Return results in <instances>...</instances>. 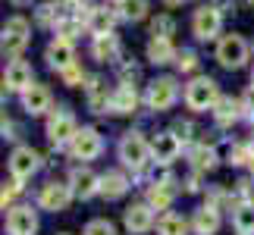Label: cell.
I'll return each mask as SVG.
<instances>
[{"label": "cell", "mask_w": 254, "mask_h": 235, "mask_svg": "<svg viewBox=\"0 0 254 235\" xmlns=\"http://www.w3.org/2000/svg\"><path fill=\"white\" fill-rule=\"evenodd\" d=\"M135 104H138V94H135V88H132V85L116 88L113 97H110V110H113V113H132V110H135Z\"/></svg>", "instance_id": "19"}, {"label": "cell", "mask_w": 254, "mask_h": 235, "mask_svg": "<svg viewBox=\"0 0 254 235\" xmlns=\"http://www.w3.org/2000/svg\"><path fill=\"white\" fill-rule=\"evenodd\" d=\"M3 82L9 91H28L35 82H32V66H28L25 60H13V63H6V69H3Z\"/></svg>", "instance_id": "12"}, {"label": "cell", "mask_w": 254, "mask_h": 235, "mask_svg": "<svg viewBox=\"0 0 254 235\" xmlns=\"http://www.w3.org/2000/svg\"><path fill=\"white\" fill-rule=\"evenodd\" d=\"M28 44V22L22 16H13V19H6V25H3V35H0V51L3 54H19L22 47Z\"/></svg>", "instance_id": "3"}, {"label": "cell", "mask_w": 254, "mask_h": 235, "mask_svg": "<svg viewBox=\"0 0 254 235\" xmlns=\"http://www.w3.org/2000/svg\"><path fill=\"white\" fill-rule=\"evenodd\" d=\"M85 235H116V229H113L107 220H91V223L85 226Z\"/></svg>", "instance_id": "33"}, {"label": "cell", "mask_w": 254, "mask_h": 235, "mask_svg": "<svg viewBox=\"0 0 254 235\" xmlns=\"http://www.w3.org/2000/svg\"><path fill=\"white\" fill-rule=\"evenodd\" d=\"M120 157H123L126 166H132V170H144V163L151 160V144L144 141L138 132H129L120 141Z\"/></svg>", "instance_id": "2"}, {"label": "cell", "mask_w": 254, "mask_h": 235, "mask_svg": "<svg viewBox=\"0 0 254 235\" xmlns=\"http://www.w3.org/2000/svg\"><path fill=\"white\" fill-rule=\"evenodd\" d=\"M6 125H9V119H6V113H3V110H0V132H3V129H6Z\"/></svg>", "instance_id": "39"}, {"label": "cell", "mask_w": 254, "mask_h": 235, "mask_svg": "<svg viewBox=\"0 0 254 235\" xmlns=\"http://www.w3.org/2000/svg\"><path fill=\"white\" fill-rule=\"evenodd\" d=\"M63 82L66 85H82L85 82V69H82L79 63H72L69 69H63Z\"/></svg>", "instance_id": "34"}, {"label": "cell", "mask_w": 254, "mask_h": 235, "mask_svg": "<svg viewBox=\"0 0 254 235\" xmlns=\"http://www.w3.org/2000/svg\"><path fill=\"white\" fill-rule=\"evenodd\" d=\"M13 3H28V0H13Z\"/></svg>", "instance_id": "41"}, {"label": "cell", "mask_w": 254, "mask_h": 235, "mask_svg": "<svg viewBox=\"0 0 254 235\" xmlns=\"http://www.w3.org/2000/svg\"><path fill=\"white\" fill-rule=\"evenodd\" d=\"M101 148H104V141L94 129H79L75 138L69 141V151H72L75 160H94V157L101 154Z\"/></svg>", "instance_id": "8"}, {"label": "cell", "mask_w": 254, "mask_h": 235, "mask_svg": "<svg viewBox=\"0 0 254 235\" xmlns=\"http://www.w3.org/2000/svg\"><path fill=\"white\" fill-rule=\"evenodd\" d=\"M191 160H194L198 170H210L213 160H217V154H213V148H198V151L191 154Z\"/></svg>", "instance_id": "32"}, {"label": "cell", "mask_w": 254, "mask_h": 235, "mask_svg": "<svg viewBox=\"0 0 254 235\" xmlns=\"http://www.w3.org/2000/svg\"><path fill=\"white\" fill-rule=\"evenodd\" d=\"M126 188H129V182H126V176H123V173L110 170L107 176H101V191L107 194V198H123Z\"/></svg>", "instance_id": "24"}, {"label": "cell", "mask_w": 254, "mask_h": 235, "mask_svg": "<svg viewBox=\"0 0 254 235\" xmlns=\"http://www.w3.org/2000/svg\"><path fill=\"white\" fill-rule=\"evenodd\" d=\"M248 160H254V157H248V148H232V163H248Z\"/></svg>", "instance_id": "36"}, {"label": "cell", "mask_w": 254, "mask_h": 235, "mask_svg": "<svg viewBox=\"0 0 254 235\" xmlns=\"http://www.w3.org/2000/svg\"><path fill=\"white\" fill-rule=\"evenodd\" d=\"M173 198H176V191H173V185H167V182H154L151 188H148V204L154 210H167L170 204H173Z\"/></svg>", "instance_id": "22"}, {"label": "cell", "mask_w": 254, "mask_h": 235, "mask_svg": "<svg viewBox=\"0 0 254 235\" xmlns=\"http://www.w3.org/2000/svg\"><path fill=\"white\" fill-rule=\"evenodd\" d=\"M51 16H54V6H41V9H38V19H41L44 25L51 22Z\"/></svg>", "instance_id": "38"}, {"label": "cell", "mask_w": 254, "mask_h": 235, "mask_svg": "<svg viewBox=\"0 0 254 235\" xmlns=\"http://www.w3.org/2000/svg\"><path fill=\"white\" fill-rule=\"evenodd\" d=\"M191 226H194V232L198 235H213L220 229V213H217V207H201L198 213H194V220H191Z\"/></svg>", "instance_id": "18"}, {"label": "cell", "mask_w": 254, "mask_h": 235, "mask_svg": "<svg viewBox=\"0 0 254 235\" xmlns=\"http://www.w3.org/2000/svg\"><path fill=\"white\" fill-rule=\"evenodd\" d=\"M217 85H213V78H194V82L185 88V104L191 107V110H210V107H217Z\"/></svg>", "instance_id": "1"}, {"label": "cell", "mask_w": 254, "mask_h": 235, "mask_svg": "<svg viewBox=\"0 0 254 235\" xmlns=\"http://www.w3.org/2000/svg\"><path fill=\"white\" fill-rule=\"evenodd\" d=\"M217 60L226 66V69H239V66H245V60H248V44H245V38L226 35V38L220 41V47H217Z\"/></svg>", "instance_id": "4"}, {"label": "cell", "mask_w": 254, "mask_h": 235, "mask_svg": "<svg viewBox=\"0 0 254 235\" xmlns=\"http://www.w3.org/2000/svg\"><path fill=\"white\" fill-rule=\"evenodd\" d=\"M57 3H66V0H57Z\"/></svg>", "instance_id": "42"}, {"label": "cell", "mask_w": 254, "mask_h": 235, "mask_svg": "<svg viewBox=\"0 0 254 235\" xmlns=\"http://www.w3.org/2000/svg\"><path fill=\"white\" fill-rule=\"evenodd\" d=\"M251 166H254V160H251Z\"/></svg>", "instance_id": "45"}, {"label": "cell", "mask_w": 254, "mask_h": 235, "mask_svg": "<svg viewBox=\"0 0 254 235\" xmlns=\"http://www.w3.org/2000/svg\"><path fill=\"white\" fill-rule=\"evenodd\" d=\"M144 13H148V0H126V3H123V16L132 19V22L144 19Z\"/></svg>", "instance_id": "29"}, {"label": "cell", "mask_w": 254, "mask_h": 235, "mask_svg": "<svg viewBox=\"0 0 254 235\" xmlns=\"http://www.w3.org/2000/svg\"><path fill=\"white\" fill-rule=\"evenodd\" d=\"M60 235H69V232H60Z\"/></svg>", "instance_id": "44"}, {"label": "cell", "mask_w": 254, "mask_h": 235, "mask_svg": "<svg viewBox=\"0 0 254 235\" xmlns=\"http://www.w3.org/2000/svg\"><path fill=\"white\" fill-rule=\"evenodd\" d=\"M88 107H91L94 113H104L107 107H110V97H107V85L101 78H91L88 82Z\"/></svg>", "instance_id": "23"}, {"label": "cell", "mask_w": 254, "mask_h": 235, "mask_svg": "<svg viewBox=\"0 0 254 235\" xmlns=\"http://www.w3.org/2000/svg\"><path fill=\"white\" fill-rule=\"evenodd\" d=\"M75 119H72V113H66V110H57L51 119H47V138L57 141V144H63V141H72L75 138Z\"/></svg>", "instance_id": "9"}, {"label": "cell", "mask_w": 254, "mask_h": 235, "mask_svg": "<svg viewBox=\"0 0 254 235\" xmlns=\"http://www.w3.org/2000/svg\"><path fill=\"white\" fill-rule=\"evenodd\" d=\"M242 107H245V110L254 116V88H251V91H245V97H242Z\"/></svg>", "instance_id": "37"}, {"label": "cell", "mask_w": 254, "mask_h": 235, "mask_svg": "<svg viewBox=\"0 0 254 235\" xmlns=\"http://www.w3.org/2000/svg\"><path fill=\"white\" fill-rule=\"evenodd\" d=\"M35 170H38V154L32 148H16L9 154V173H13V179L25 182V179H32Z\"/></svg>", "instance_id": "10"}, {"label": "cell", "mask_w": 254, "mask_h": 235, "mask_svg": "<svg viewBox=\"0 0 254 235\" xmlns=\"http://www.w3.org/2000/svg\"><path fill=\"white\" fill-rule=\"evenodd\" d=\"M242 101H232V97H223V101H217V110H213V116H217L220 125H232L242 116Z\"/></svg>", "instance_id": "21"}, {"label": "cell", "mask_w": 254, "mask_h": 235, "mask_svg": "<svg viewBox=\"0 0 254 235\" xmlns=\"http://www.w3.org/2000/svg\"><path fill=\"white\" fill-rule=\"evenodd\" d=\"M176 63H179V69H182V72H191V69H198V57H194L191 51H182V54H176Z\"/></svg>", "instance_id": "35"}, {"label": "cell", "mask_w": 254, "mask_h": 235, "mask_svg": "<svg viewBox=\"0 0 254 235\" xmlns=\"http://www.w3.org/2000/svg\"><path fill=\"white\" fill-rule=\"evenodd\" d=\"M47 63L54 66V69H69V66L75 63V54H72V44L69 38H57V41H51V47H47Z\"/></svg>", "instance_id": "15"}, {"label": "cell", "mask_w": 254, "mask_h": 235, "mask_svg": "<svg viewBox=\"0 0 254 235\" xmlns=\"http://www.w3.org/2000/svg\"><path fill=\"white\" fill-rule=\"evenodd\" d=\"M179 97V88H176L173 78H157V82L148 85V107L151 110H170Z\"/></svg>", "instance_id": "5"}, {"label": "cell", "mask_w": 254, "mask_h": 235, "mask_svg": "<svg viewBox=\"0 0 254 235\" xmlns=\"http://www.w3.org/2000/svg\"><path fill=\"white\" fill-rule=\"evenodd\" d=\"M88 28H91L94 35H110L113 13H110V9H91V13H88Z\"/></svg>", "instance_id": "26"}, {"label": "cell", "mask_w": 254, "mask_h": 235, "mask_svg": "<svg viewBox=\"0 0 254 235\" xmlns=\"http://www.w3.org/2000/svg\"><path fill=\"white\" fill-rule=\"evenodd\" d=\"M157 229H160V235H185V220L176 217V213H167Z\"/></svg>", "instance_id": "28"}, {"label": "cell", "mask_w": 254, "mask_h": 235, "mask_svg": "<svg viewBox=\"0 0 254 235\" xmlns=\"http://www.w3.org/2000/svg\"><path fill=\"white\" fill-rule=\"evenodd\" d=\"M38 229V217L32 207H13L6 217V232L9 235H35Z\"/></svg>", "instance_id": "11"}, {"label": "cell", "mask_w": 254, "mask_h": 235, "mask_svg": "<svg viewBox=\"0 0 254 235\" xmlns=\"http://www.w3.org/2000/svg\"><path fill=\"white\" fill-rule=\"evenodd\" d=\"M116 3H126V0H116Z\"/></svg>", "instance_id": "43"}, {"label": "cell", "mask_w": 254, "mask_h": 235, "mask_svg": "<svg viewBox=\"0 0 254 235\" xmlns=\"http://www.w3.org/2000/svg\"><path fill=\"white\" fill-rule=\"evenodd\" d=\"M94 57H97V60H113V57H116V38L113 35H97L94 38Z\"/></svg>", "instance_id": "27"}, {"label": "cell", "mask_w": 254, "mask_h": 235, "mask_svg": "<svg viewBox=\"0 0 254 235\" xmlns=\"http://www.w3.org/2000/svg\"><path fill=\"white\" fill-rule=\"evenodd\" d=\"M220 25H223V16H220L217 6H201L198 13H194V19H191V28H194V35H198L201 41L217 38L220 35Z\"/></svg>", "instance_id": "7"}, {"label": "cell", "mask_w": 254, "mask_h": 235, "mask_svg": "<svg viewBox=\"0 0 254 235\" xmlns=\"http://www.w3.org/2000/svg\"><path fill=\"white\" fill-rule=\"evenodd\" d=\"M232 226L239 235H254V204H242L232 217Z\"/></svg>", "instance_id": "25"}, {"label": "cell", "mask_w": 254, "mask_h": 235, "mask_svg": "<svg viewBox=\"0 0 254 235\" xmlns=\"http://www.w3.org/2000/svg\"><path fill=\"white\" fill-rule=\"evenodd\" d=\"M163 3H170V6H176V3H182V0H163Z\"/></svg>", "instance_id": "40"}, {"label": "cell", "mask_w": 254, "mask_h": 235, "mask_svg": "<svg viewBox=\"0 0 254 235\" xmlns=\"http://www.w3.org/2000/svg\"><path fill=\"white\" fill-rule=\"evenodd\" d=\"M19 191H22V182H19V179H13L9 185H0V210L9 207V204L16 201V194H19Z\"/></svg>", "instance_id": "30"}, {"label": "cell", "mask_w": 254, "mask_h": 235, "mask_svg": "<svg viewBox=\"0 0 254 235\" xmlns=\"http://www.w3.org/2000/svg\"><path fill=\"white\" fill-rule=\"evenodd\" d=\"M69 198H72V185H66V182H47L38 191V204L44 210H66Z\"/></svg>", "instance_id": "6"}, {"label": "cell", "mask_w": 254, "mask_h": 235, "mask_svg": "<svg viewBox=\"0 0 254 235\" xmlns=\"http://www.w3.org/2000/svg\"><path fill=\"white\" fill-rule=\"evenodd\" d=\"M22 107L32 116L47 113V107H51V91H47L44 85H32L28 91H22Z\"/></svg>", "instance_id": "16"}, {"label": "cell", "mask_w": 254, "mask_h": 235, "mask_svg": "<svg viewBox=\"0 0 254 235\" xmlns=\"http://www.w3.org/2000/svg\"><path fill=\"white\" fill-rule=\"evenodd\" d=\"M173 57H176V51H173L170 38H151V41H148V60L151 63L163 66V63H170Z\"/></svg>", "instance_id": "20"}, {"label": "cell", "mask_w": 254, "mask_h": 235, "mask_svg": "<svg viewBox=\"0 0 254 235\" xmlns=\"http://www.w3.org/2000/svg\"><path fill=\"white\" fill-rule=\"evenodd\" d=\"M179 151H182V141H179V135H173V132H160L157 138H154V144H151V154L157 157L160 163L176 160Z\"/></svg>", "instance_id": "14"}, {"label": "cell", "mask_w": 254, "mask_h": 235, "mask_svg": "<svg viewBox=\"0 0 254 235\" xmlns=\"http://www.w3.org/2000/svg\"><path fill=\"white\" fill-rule=\"evenodd\" d=\"M173 28H176V22H173L170 16H157V19H154V25H151V35L154 38H170Z\"/></svg>", "instance_id": "31"}, {"label": "cell", "mask_w": 254, "mask_h": 235, "mask_svg": "<svg viewBox=\"0 0 254 235\" xmlns=\"http://www.w3.org/2000/svg\"><path fill=\"white\" fill-rule=\"evenodd\" d=\"M69 182H72V194H79V198H91L94 191H101V179L91 170H75Z\"/></svg>", "instance_id": "17"}, {"label": "cell", "mask_w": 254, "mask_h": 235, "mask_svg": "<svg viewBox=\"0 0 254 235\" xmlns=\"http://www.w3.org/2000/svg\"><path fill=\"white\" fill-rule=\"evenodd\" d=\"M154 226V207L151 204H135V207L126 210V229L132 235H141Z\"/></svg>", "instance_id": "13"}]
</instances>
